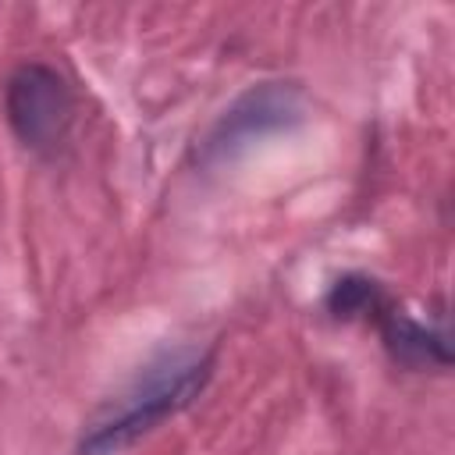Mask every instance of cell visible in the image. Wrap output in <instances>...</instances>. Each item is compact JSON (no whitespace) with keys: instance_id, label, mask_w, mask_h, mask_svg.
<instances>
[{"instance_id":"cell-1","label":"cell","mask_w":455,"mask_h":455,"mask_svg":"<svg viewBox=\"0 0 455 455\" xmlns=\"http://www.w3.org/2000/svg\"><path fill=\"white\" fill-rule=\"evenodd\" d=\"M210 352H174L142 370L117 398H110L85 427L78 455H114L160 419L185 409L210 380Z\"/></svg>"},{"instance_id":"cell-2","label":"cell","mask_w":455,"mask_h":455,"mask_svg":"<svg viewBox=\"0 0 455 455\" xmlns=\"http://www.w3.org/2000/svg\"><path fill=\"white\" fill-rule=\"evenodd\" d=\"M4 107L14 135L36 153H53L57 146H64L75 124L71 85L50 64H21L7 78Z\"/></svg>"},{"instance_id":"cell-3","label":"cell","mask_w":455,"mask_h":455,"mask_svg":"<svg viewBox=\"0 0 455 455\" xmlns=\"http://www.w3.org/2000/svg\"><path fill=\"white\" fill-rule=\"evenodd\" d=\"M302 107H306V100H302V92L295 85H284V82L256 85L235 107H228L224 117L210 128V135L203 139V156L206 160H220L228 153H235L238 146L299 121Z\"/></svg>"},{"instance_id":"cell-4","label":"cell","mask_w":455,"mask_h":455,"mask_svg":"<svg viewBox=\"0 0 455 455\" xmlns=\"http://www.w3.org/2000/svg\"><path fill=\"white\" fill-rule=\"evenodd\" d=\"M377 323H380L384 345L395 355V363H405V366H448L451 363L444 334L430 331L427 323L412 320L409 313L384 306L377 313Z\"/></svg>"},{"instance_id":"cell-5","label":"cell","mask_w":455,"mask_h":455,"mask_svg":"<svg viewBox=\"0 0 455 455\" xmlns=\"http://www.w3.org/2000/svg\"><path fill=\"white\" fill-rule=\"evenodd\" d=\"M384 306H387V302H384L377 281L359 277V274L341 277V281L331 288V295H327V309H331L334 316H345V320H352V316H377Z\"/></svg>"}]
</instances>
